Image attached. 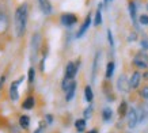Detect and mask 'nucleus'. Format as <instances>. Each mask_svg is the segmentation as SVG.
I'll return each mask as SVG.
<instances>
[{
	"instance_id": "obj_1",
	"label": "nucleus",
	"mask_w": 148,
	"mask_h": 133,
	"mask_svg": "<svg viewBox=\"0 0 148 133\" xmlns=\"http://www.w3.org/2000/svg\"><path fill=\"white\" fill-rule=\"evenodd\" d=\"M14 23H15V33H16V37H22L23 34H25L26 23H27V4L26 3L21 4L18 8H16Z\"/></svg>"
},
{
	"instance_id": "obj_2",
	"label": "nucleus",
	"mask_w": 148,
	"mask_h": 133,
	"mask_svg": "<svg viewBox=\"0 0 148 133\" xmlns=\"http://www.w3.org/2000/svg\"><path fill=\"white\" fill-rule=\"evenodd\" d=\"M40 44H41V36L38 33H36L32 37V46H30V56H32V61H36L37 56H38V50H40Z\"/></svg>"
},
{
	"instance_id": "obj_3",
	"label": "nucleus",
	"mask_w": 148,
	"mask_h": 133,
	"mask_svg": "<svg viewBox=\"0 0 148 133\" xmlns=\"http://www.w3.org/2000/svg\"><path fill=\"white\" fill-rule=\"evenodd\" d=\"M79 65H80V61H76V62H72L69 61L67 64V68H65V77L67 79H73L76 76L77 71H79Z\"/></svg>"
},
{
	"instance_id": "obj_4",
	"label": "nucleus",
	"mask_w": 148,
	"mask_h": 133,
	"mask_svg": "<svg viewBox=\"0 0 148 133\" xmlns=\"http://www.w3.org/2000/svg\"><path fill=\"white\" fill-rule=\"evenodd\" d=\"M137 124H140L139 113H137V110H136L135 107H130L129 110H128V126L130 129H133L137 126Z\"/></svg>"
},
{
	"instance_id": "obj_5",
	"label": "nucleus",
	"mask_w": 148,
	"mask_h": 133,
	"mask_svg": "<svg viewBox=\"0 0 148 133\" xmlns=\"http://www.w3.org/2000/svg\"><path fill=\"white\" fill-rule=\"evenodd\" d=\"M23 82V76L22 77H19L16 82H12L11 83V87H10V98H11V101L14 102H16L19 99V93H18V86L21 84Z\"/></svg>"
},
{
	"instance_id": "obj_6",
	"label": "nucleus",
	"mask_w": 148,
	"mask_h": 133,
	"mask_svg": "<svg viewBox=\"0 0 148 133\" xmlns=\"http://www.w3.org/2000/svg\"><path fill=\"white\" fill-rule=\"evenodd\" d=\"M117 88L118 91H121V93H129L130 90V84H129V80L126 77L125 75H121L117 80Z\"/></svg>"
},
{
	"instance_id": "obj_7",
	"label": "nucleus",
	"mask_w": 148,
	"mask_h": 133,
	"mask_svg": "<svg viewBox=\"0 0 148 133\" xmlns=\"http://www.w3.org/2000/svg\"><path fill=\"white\" fill-rule=\"evenodd\" d=\"M133 64H135L137 68H140V69H145L148 66V56L147 54H143V53H139L133 58Z\"/></svg>"
},
{
	"instance_id": "obj_8",
	"label": "nucleus",
	"mask_w": 148,
	"mask_h": 133,
	"mask_svg": "<svg viewBox=\"0 0 148 133\" xmlns=\"http://www.w3.org/2000/svg\"><path fill=\"white\" fill-rule=\"evenodd\" d=\"M76 22H77V18L73 14H64V15H61V23H63L64 26L71 27Z\"/></svg>"
},
{
	"instance_id": "obj_9",
	"label": "nucleus",
	"mask_w": 148,
	"mask_h": 133,
	"mask_svg": "<svg viewBox=\"0 0 148 133\" xmlns=\"http://www.w3.org/2000/svg\"><path fill=\"white\" fill-rule=\"evenodd\" d=\"M91 25V15L88 14L87 16H86L84 19V22H83V25L80 26V29H79V31H77V34H76V38H82V37L86 34V31L88 30V27H90Z\"/></svg>"
},
{
	"instance_id": "obj_10",
	"label": "nucleus",
	"mask_w": 148,
	"mask_h": 133,
	"mask_svg": "<svg viewBox=\"0 0 148 133\" xmlns=\"http://www.w3.org/2000/svg\"><path fill=\"white\" fill-rule=\"evenodd\" d=\"M99 61H101V52H97L95 53V58H94V62H92V73H91V80L95 82L97 79V72H98V65H99Z\"/></svg>"
},
{
	"instance_id": "obj_11",
	"label": "nucleus",
	"mask_w": 148,
	"mask_h": 133,
	"mask_svg": "<svg viewBox=\"0 0 148 133\" xmlns=\"http://www.w3.org/2000/svg\"><path fill=\"white\" fill-rule=\"evenodd\" d=\"M140 80H141V75H140V72H133L132 73V76H130L129 79V84H130V88H137L140 84Z\"/></svg>"
},
{
	"instance_id": "obj_12",
	"label": "nucleus",
	"mask_w": 148,
	"mask_h": 133,
	"mask_svg": "<svg viewBox=\"0 0 148 133\" xmlns=\"http://www.w3.org/2000/svg\"><path fill=\"white\" fill-rule=\"evenodd\" d=\"M38 4L41 7V11L45 15H50L52 14V5H50L49 0H38Z\"/></svg>"
},
{
	"instance_id": "obj_13",
	"label": "nucleus",
	"mask_w": 148,
	"mask_h": 133,
	"mask_svg": "<svg viewBox=\"0 0 148 133\" xmlns=\"http://www.w3.org/2000/svg\"><path fill=\"white\" fill-rule=\"evenodd\" d=\"M75 91H76V83L72 82L71 86H69V88L65 91V101H67V102H69V101L73 99V97H75Z\"/></svg>"
},
{
	"instance_id": "obj_14",
	"label": "nucleus",
	"mask_w": 148,
	"mask_h": 133,
	"mask_svg": "<svg viewBox=\"0 0 148 133\" xmlns=\"http://www.w3.org/2000/svg\"><path fill=\"white\" fill-rule=\"evenodd\" d=\"M8 27V18L4 12L0 11V33H4Z\"/></svg>"
},
{
	"instance_id": "obj_15",
	"label": "nucleus",
	"mask_w": 148,
	"mask_h": 133,
	"mask_svg": "<svg viewBox=\"0 0 148 133\" xmlns=\"http://www.w3.org/2000/svg\"><path fill=\"white\" fill-rule=\"evenodd\" d=\"M129 15L132 18V22L135 26H137V19H136V4L135 1H130L129 3Z\"/></svg>"
},
{
	"instance_id": "obj_16",
	"label": "nucleus",
	"mask_w": 148,
	"mask_h": 133,
	"mask_svg": "<svg viewBox=\"0 0 148 133\" xmlns=\"http://www.w3.org/2000/svg\"><path fill=\"white\" fill-rule=\"evenodd\" d=\"M102 118L105 122H110V120L113 118V110L110 107H105L102 110Z\"/></svg>"
},
{
	"instance_id": "obj_17",
	"label": "nucleus",
	"mask_w": 148,
	"mask_h": 133,
	"mask_svg": "<svg viewBox=\"0 0 148 133\" xmlns=\"http://www.w3.org/2000/svg\"><path fill=\"white\" fill-rule=\"evenodd\" d=\"M94 25H95V26H99V25H102V4L98 5V10H97V12H95Z\"/></svg>"
},
{
	"instance_id": "obj_18",
	"label": "nucleus",
	"mask_w": 148,
	"mask_h": 133,
	"mask_svg": "<svg viewBox=\"0 0 148 133\" xmlns=\"http://www.w3.org/2000/svg\"><path fill=\"white\" fill-rule=\"evenodd\" d=\"M84 97H86V101H87V102H92V99H94V93H92L91 86H86V88H84Z\"/></svg>"
},
{
	"instance_id": "obj_19",
	"label": "nucleus",
	"mask_w": 148,
	"mask_h": 133,
	"mask_svg": "<svg viewBox=\"0 0 148 133\" xmlns=\"http://www.w3.org/2000/svg\"><path fill=\"white\" fill-rule=\"evenodd\" d=\"M114 68H116V64L114 61H110L106 66V79H112L113 73H114Z\"/></svg>"
},
{
	"instance_id": "obj_20",
	"label": "nucleus",
	"mask_w": 148,
	"mask_h": 133,
	"mask_svg": "<svg viewBox=\"0 0 148 133\" xmlns=\"http://www.w3.org/2000/svg\"><path fill=\"white\" fill-rule=\"evenodd\" d=\"M19 125H21V128H23V129L29 128V125H30L29 115H21V117H19Z\"/></svg>"
},
{
	"instance_id": "obj_21",
	"label": "nucleus",
	"mask_w": 148,
	"mask_h": 133,
	"mask_svg": "<svg viewBox=\"0 0 148 133\" xmlns=\"http://www.w3.org/2000/svg\"><path fill=\"white\" fill-rule=\"evenodd\" d=\"M34 103H36L34 98H33V97H29L26 101L23 102L22 107H23V109H26V110H30V109H33V107H34Z\"/></svg>"
},
{
	"instance_id": "obj_22",
	"label": "nucleus",
	"mask_w": 148,
	"mask_h": 133,
	"mask_svg": "<svg viewBox=\"0 0 148 133\" xmlns=\"http://www.w3.org/2000/svg\"><path fill=\"white\" fill-rule=\"evenodd\" d=\"M128 105H126V102L124 101V102L120 103V106H118V114H120V117H124L125 114H128Z\"/></svg>"
},
{
	"instance_id": "obj_23",
	"label": "nucleus",
	"mask_w": 148,
	"mask_h": 133,
	"mask_svg": "<svg viewBox=\"0 0 148 133\" xmlns=\"http://www.w3.org/2000/svg\"><path fill=\"white\" fill-rule=\"evenodd\" d=\"M75 126H76V130L79 133L84 132V129H86V120H84V118H82V120H76Z\"/></svg>"
},
{
	"instance_id": "obj_24",
	"label": "nucleus",
	"mask_w": 148,
	"mask_h": 133,
	"mask_svg": "<svg viewBox=\"0 0 148 133\" xmlns=\"http://www.w3.org/2000/svg\"><path fill=\"white\" fill-rule=\"evenodd\" d=\"M73 82V80H71V79H67V77H64V80H63V84H61V87H63V90L64 91H67L68 88H69V86H71V83Z\"/></svg>"
},
{
	"instance_id": "obj_25",
	"label": "nucleus",
	"mask_w": 148,
	"mask_h": 133,
	"mask_svg": "<svg viewBox=\"0 0 148 133\" xmlns=\"http://www.w3.org/2000/svg\"><path fill=\"white\" fill-rule=\"evenodd\" d=\"M34 77H36V71H34V68H30V69H29L27 79H29V82H30V83H33V82H34Z\"/></svg>"
},
{
	"instance_id": "obj_26",
	"label": "nucleus",
	"mask_w": 148,
	"mask_h": 133,
	"mask_svg": "<svg viewBox=\"0 0 148 133\" xmlns=\"http://www.w3.org/2000/svg\"><path fill=\"white\" fill-rule=\"evenodd\" d=\"M108 41H109V45L114 48V40H113V34H112V30L108 29Z\"/></svg>"
},
{
	"instance_id": "obj_27",
	"label": "nucleus",
	"mask_w": 148,
	"mask_h": 133,
	"mask_svg": "<svg viewBox=\"0 0 148 133\" xmlns=\"http://www.w3.org/2000/svg\"><path fill=\"white\" fill-rule=\"evenodd\" d=\"M91 114H92V106H88L87 109L84 110V118H90L91 117Z\"/></svg>"
},
{
	"instance_id": "obj_28",
	"label": "nucleus",
	"mask_w": 148,
	"mask_h": 133,
	"mask_svg": "<svg viewBox=\"0 0 148 133\" xmlns=\"http://www.w3.org/2000/svg\"><path fill=\"white\" fill-rule=\"evenodd\" d=\"M139 22L141 23V25H144V26H147L148 25V15H141L139 18Z\"/></svg>"
},
{
	"instance_id": "obj_29",
	"label": "nucleus",
	"mask_w": 148,
	"mask_h": 133,
	"mask_svg": "<svg viewBox=\"0 0 148 133\" xmlns=\"http://www.w3.org/2000/svg\"><path fill=\"white\" fill-rule=\"evenodd\" d=\"M140 94H141V97H143L144 99H148V87H144V88H141Z\"/></svg>"
},
{
	"instance_id": "obj_30",
	"label": "nucleus",
	"mask_w": 148,
	"mask_h": 133,
	"mask_svg": "<svg viewBox=\"0 0 148 133\" xmlns=\"http://www.w3.org/2000/svg\"><path fill=\"white\" fill-rule=\"evenodd\" d=\"M45 121H46V124H48V125H50L52 122H53V115H52V114H46L45 115Z\"/></svg>"
},
{
	"instance_id": "obj_31",
	"label": "nucleus",
	"mask_w": 148,
	"mask_h": 133,
	"mask_svg": "<svg viewBox=\"0 0 148 133\" xmlns=\"http://www.w3.org/2000/svg\"><path fill=\"white\" fill-rule=\"evenodd\" d=\"M141 48H143V49H148V41L147 40L141 41Z\"/></svg>"
},
{
	"instance_id": "obj_32",
	"label": "nucleus",
	"mask_w": 148,
	"mask_h": 133,
	"mask_svg": "<svg viewBox=\"0 0 148 133\" xmlns=\"http://www.w3.org/2000/svg\"><path fill=\"white\" fill-rule=\"evenodd\" d=\"M135 40H136V34H135V33H132V36H129L128 41H135Z\"/></svg>"
},
{
	"instance_id": "obj_33",
	"label": "nucleus",
	"mask_w": 148,
	"mask_h": 133,
	"mask_svg": "<svg viewBox=\"0 0 148 133\" xmlns=\"http://www.w3.org/2000/svg\"><path fill=\"white\" fill-rule=\"evenodd\" d=\"M42 130H44V125H41L40 128L37 129V130H36V132H34V133H42Z\"/></svg>"
},
{
	"instance_id": "obj_34",
	"label": "nucleus",
	"mask_w": 148,
	"mask_h": 133,
	"mask_svg": "<svg viewBox=\"0 0 148 133\" xmlns=\"http://www.w3.org/2000/svg\"><path fill=\"white\" fill-rule=\"evenodd\" d=\"M11 132H12V133H21V132H19V130H18V129H16V128H12V129H11Z\"/></svg>"
},
{
	"instance_id": "obj_35",
	"label": "nucleus",
	"mask_w": 148,
	"mask_h": 133,
	"mask_svg": "<svg viewBox=\"0 0 148 133\" xmlns=\"http://www.w3.org/2000/svg\"><path fill=\"white\" fill-rule=\"evenodd\" d=\"M3 83H4V76H1V79H0V87H1Z\"/></svg>"
},
{
	"instance_id": "obj_36",
	"label": "nucleus",
	"mask_w": 148,
	"mask_h": 133,
	"mask_svg": "<svg viewBox=\"0 0 148 133\" xmlns=\"http://www.w3.org/2000/svg\"><path fill=\"white\" fill-rule=\"evenodd\" d=\"M88 133H98V132H97L95 129H92V130H90V132H88Z\"/></svg>"
},
{
	"instance_id": "obj_37",
	"label": "nucleus",
	"mask_w": 148,
	"mask_h": 133,
	"mask_svg": "<svg viewBox=\"0 0 148 133\" xmlns=\"http://www.w3.org/2000/svg\"><path fill=\"white\" fill-rule=\"evenodd\" d=\"M144 79H148V72L147 73H144Z\"/></svg>"
},
{
	"instance_id": "obj_38",
	"label": "nucleus",
	"mask_w": 148,
	"mask_h": 133,
	"mask_svg": "<svg viewBox=\"0 0 148 133\" xmlns=\"http://www.w3.org/2000/svg\"><path fill=\"white\" fill-rule=\"evenodd\" d=\"M103 1H105V4H108L109 1H113V0H103Z\"/></svg>"
},
{
	"instance_id": "obj_39",
	"label": "nucleus",
	"mask_w": 148,
	"mask_h": 133,
	"mask_svg": "<svg viewBox=\"0 0 148 133\" xmlns=\"http://www.w3.org/2000/svg\"><path fill=\"white\" fill-rule=\"evenodd\" d=\"M147 8H148V7H147Z\"/></svg>"
}]
</instances>
